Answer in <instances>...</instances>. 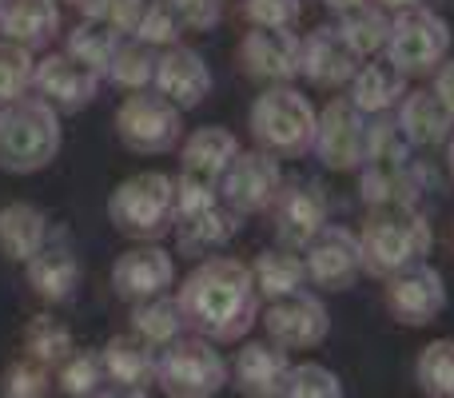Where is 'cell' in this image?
Listing matches in <instances>:
<instances>
[{"label":"cell","instance_id":"32","mask_svg":"<svg viewBox=\"0 0 454 398\" xmlns=\"http://www.w3.org/2000/svg\"><path fill=\"white\" fill-rule=\"evenodd\" d=\"M339 32L351 44V52L359 60H375V52H387V40H391V16L379 4H363L355 12L339 16Z\"/></svg>","mask_w":454,"mask_h":398},{"label":"cell","instance_id":"44","mask_svg":"<svg viewBox=\"0 0 454 398\" xmlns=\"http://www.w3.org/2000/svg\"><path fill=\"white\" fill-rule=\"evenodd\" d=\"M168 4L180 12L184 28L196 32H212L223 20V0H168Z\"/></svg>","mask_w":454,"mask_h":398},{"label":"cell","instance_id":"15","mask_svg":"<svg viewBox=\"0 0 454 398\" xmlns=\"http://www.w3.org/2000/svg\"><path fill=\"white\" fill-rule=\"evenodd\" d=\"M303 263H307V279H311L315 287H327V291L355 287V279L367 271V267H363L359 235L347 231V227H331V223L311 239Z\"/></svg>","mask_w":454,"mask_h":398},{"label":"cell","instance_id":"20","mask_svg":"<svg viewBox=\"0 0 454 398\" xmlns=\"http://www.w3.org/2000/svg\"><path fill=\"white\" fill-rule=\"evenodd\" d=\"M359 68H363V60L351 52V44L343 40V32H339V28L323 24V28L307 32L303 56H299V76H307L315 88L351 84Z\"/></svg>","mask_w":454,"mask_h":398},{"label":"cell","instance_id":"22","mask_svg":"<svg viewBox=\"0 0 454 398\" xmlns=\"http://www.w3.org/2000/svg\"><path fill=\"white\" fill-rule=\"evenodd\" d=\"M239 140H235L231 128L220 124H204L196 132L184 136V148H180V172L188 176H204V180L223 183L227 168L239 160Z\"/></svg>","mask_w":454,"mask_h":398},{"label":"cell","instance_id":"40","mask_svg":"<svg viewBox=\"0 0 454 398\" xmlns=\"http://www.w3.org/2000/svg\"><path fill=\"white\" fill-rule=\"evenodd\" d=\"M279 398H343V383L323 363H299V367H291Z\"/></svg>","mask_w":454,"mask_h":398},{"label":"cell","instance_id":"37","mask_svg":"<svg viewBox=\"0 0 454 398\" xmlns=\"http://www.w3.org/2000/svg\"><path fill=\"white\" fill-rule=\"evenodd\" d=\"M104 359L96 351H72V359H64L56 367V383H60L64 398H96L104 383Z\"/></svg>","mask_w":454,"mask_h":398},{"label":"cell","instance_id":"31","mask_svg":"<svg viewBox=\"0 0 454 398\" xmlns=\"http://www.w3.org/2000/svg\"><path fill=\"white\" fill-rule=\"evenodd\" d=\"M184 327H188L184 307H180V299H172V295H160V299H148V303L132 307V335H140L148 347H172L176 339H184L180 335Z\"/></svg>","mask_w":454,"mask_h":398},{"label":"cell","instance_id":"50","mask_svg":"<svg viewBox=\"0 0 454 398\" xmlns=\"http://www.w3.org/2000/svg\"><path fill=\"white\" fill-rule=\"evenodd\" d=\"M8 4H12V0H0V12H4V8H8Z\"/></svg>","mask_w":454,"mask_h":398},{"label":"cell","instance_id":"30","mask_svg":"<svg viewBox=\"0 0 454 398\" xmlns=\"http://www.w3.org/2000/svg\"><path fill=\"white\" fill-rule=\"evenodd\" d=\"M251 275H255L259 295L271 303V299H287L295 291H303L307 283V263L295 255V251H259L255 263H251Z\"/></svg>","mask_w":454,"mask_h":398},{"label":"cell","instance_id":"25","mask_svg":"<svg viewBox=\"0 0 454 398\" xmlns=\"http://www.w3.org/2000/svg\"><path fill=\"white\" fill-rule=\"evenodd\" d=\"M24 271H28V287L44 303H68L80 287V259L64 239H52L32 263H24Z\"/></svg>","mask_w":454,"mask_h":398},{"label":"cell","instance_id":"33","mask_svg":"<svg viewBox=\"0 0 454 398\" xmlns=\"http://www.w3.org/2000/svg\"><path fill=\"white\" fill-rule=\"evenodd\" d=\"M156 72H160V48L132 36V40H120L108 80L128 88V92H148V88H156Z\"/></svg>","mask_w":454,"mask_h":398},{"label":"cell","instance_id":"43","mask_svg":"<svg viewBox=\"0 0 454 398\" xmlns=\"http://www.w3.org/2000/svg\"><path fill=\"white\" fill-rule=\"evenodd\" d=\"M303 4L299 0H243V16L251 28H295Z\"/></svg>","mask_w":454,"mask_h":398},{"label":"cell","instance_id":"28","mask_svg":"<svg viewBox=\"0 0 454 398\" xmlns=\"http://www.w3.org/2000/svg\"><path fill=\"white\" fill-rule=\"evenodd\" d=\"M0 32L28 52L52 44V36L60 32V4L56 0H12L0 12Z\"/></svg>","mask_w":454,"mask_h":398},{"label":"cell","instance_id":"5","mask_svg":"<svg viewBox=\"0 0 454 398\" xmlns=\"http://www.w3.org/2000/svg\"><path fill=\"white\" fill-rule=\"evenodd\" d=\"M251 140L267 156H307L315 148V132H319V112L299 88L275 84L255 96L247 112Z\"/></svg>","mask_w":454,"mask_h":398},{"label":"cell","instance_id":"49","mask_svg":"<svg viewBox=\"0 0 454 398\" xmlns=\"http://www.w3.org/2000/svg\"><path fill=\"white\" fill-rule=\"evenodd\" d=\"M447 168H450V176H454V136H450V144H447Z\"/></svg>","mask_w":454,"mask_h":398},{"label":"cell","instance_id":"45","mask_svg":"<svg viewBox=\"0 0 454 398\" xmlns=\"http://www.w3.org/2000/svg\"><path fill=\"white\" fill-rule=\"evenodd\" d=\"M431 92L447 104V112L454 116V60H447L439 72H434V88H431Z\"/></svg>","mask_w":454,"mask_h":398},{"label":"cell","instance_id":"48","mask_svg":"<svg viewBox=\"0 0 454 398\" xmlns=\"http://www.w3.org/2000/svg\"><path fill=\"white\" fill-rule=\"evenodd\" d=\"M363 4H371V0H327V8H335L339 16H343V12H355V8H363Z\"/></svg>","mask_w":454,"mask_h":398},{"label":"cell","instance_id":"13","mask_svg":"<svg viewBox=\"0 0 454 398\" xmlns=\"http://www.w3.org/2000/svg\"><path fill=\"white\" fill-rule=\"evenodd\" d=\"M283 188L279 160L267 152H239L231 168H227L220 183V199L239 215H255V211H271Z\"/></svg>","mask_w":454,"mask_h":398},{"label":"cell","instance_id":"24","mask_svg":"<svg viewBox=\"0 0 454 398\" xmlns=\"http://www.w3.org/2000/svg\"><path fill=\"white\" fill-rule=\"evenodd\" d=\"M395 120H399V132L407 136L411 148H439V144H450L454 136V116L431 88H415L403 96Z\"/></svg>","mask_w":454,"mask_h":398},{"label":"cell","instance_id":"3","mask_svg":"<svg viewBox=\"0 0 454 398\" xmlns=\"http://www.w3.org/2000/svg\"><path fill=\"white\" fill-rule=\"evenodd\" d=\"M60 112L40 96H24L0 108V172H44L60 156Z\"/></svg>","mask_w":454,"mask_h":398},{"label":"cell","instance_id":"6","mask_svg":"<svg viewBox=\"0 0 454 398\" xmlns=\"http://www.w3.org/2000/svg\"><path fill=\"white\" fill-rule=\"evenodd\" d=\"M108 219L120 235L156 243L176 223V180L164 172H136L108 196Z\"/></svg>","mask_w":454,"mask_h":398},{"label":"cell","instance_id":"41","mask_svg":"<svg viewBox=\"0 0 454 398\" xmlns=\"http://www.w3.org/2000/svg\"><path fill=\"white\" fill-rule=\"evenodd\" d=\"M180 32H184L180 12H176L168 0H148V8H144V16H140V28H136V40L168 52V48L180 44Z\"/></svg>","mask_w":454,"mask_h":398},{"label":"cell","instance_id":"26","mask_svg":"<svg viewBox=\"0 0 454 398\" xmlns=\"http://www.w3.org/2000/svg\"><path fill=\"white\" fill-rule=\"evenodd\" d=\"M48 215L36 203H4L0 207V251L16 263H32L48 247Z\"/></svg>","mask_w":454,"mask_h":398},{"label":"cell","instance_id":"19","mask_svg":"<svg viewBox=\"0 0 454 398\" xmlns=\"http://www.w3.org/2000/svg\"><path fill=\"white\" fill-rule=\"evenodd\" d=\"M156 92L172 100L180 112H192L212 96V68L207 60L188 44H176L160 52V72H156Z\"/></svg>","mask_w":454,"mask_h":398},{"label":"cell","instance_id":"18","mask_svg":"<svg viewBox=\"0 0 454 398\" xmlns=\"http://www.w3.org/2000/svg\"><path fill=\"white\" fill-rule=\"evenodd\" d=\"M32 88L40 92V100L52 104L56 112H80L96 100L100 92V76L84 64H76L68 52H48L44 60H36V80Z\"/></svg>","mask_w":454,"mask_h":398},{"label":"cell","instance_id":"42","mask_svg":"<svg viewBox=\"0 0 454 398\" xmlns=\"http://www.w3.org/2000/svg\"><path fill=\"white\" fill-rule=\"evenodd\" d=\"M48 386H52V367L28 355L4 371V398H48Z\"/></svg>","mask_w":454,"mask_h":398},{"label":"cell","instance_id":"17","mask_svg":"<svg viewBox=\"0 0 454 398\" xmlns=\"http://www.w3.org/2000/svg\"><path fill=\"white\" fill-rule=\"evenodd\" d=\"M299 56L303 40L291 28H251L239 44V64L247 76L267 80V84H291L299 76Z\"/></svg>","mask_w":454,"mask_h":398},{"label":"cell","instance_id":"14","mask_svg":"<svg viewBox=\"0 0 454 398\" xmlns=\"http://www.w3.org/2000/svg\"><path fill=\"white\" fill-rule=\"evenodd\" d=\"M387 311L407 327H427L447 311V283L431 263H415L387 279Z\"/></svg>","mask_w":454,"mask_h":398},{"label":"cell","instance_id":"36","mask_svg":"<svg viewBox=\"0 0 454 398\" xmlns=\"http://www.w3.org/2000/svg\"><path fill=\"white\" fill-rule=\"evenodd\" d=\"M415 378L427 398H454V339H434L419 351Z\"/></svg>","mask_w":454,"mask_h":398},{"label":"cell","instance_id":"21","mask_svg":"<svg viewBox=\"0 0 454 398\" xmlns=\"http://www.w3.org/2000/svg\"><path fill=\"white\" fill-rule=\"evenodd\" d=\"M235 386L247 398H279L283 383L291 375V359L283 347L275 343H243L235 355Z\"/></svg>","mask_w":454,"mask_h":398},{"label":"cell","instance_id":"7","mask_svg":"<svg viewBox=\"0 0 454 398\" xmlns=\"http://www.w3.org/2000/svg\"><path fill=\"white\" fill-rule=\"evenodd\" d=\"M450 52V24L431 8H407L391 16V40H387V60L403 76H427L447 64Z\"/></svg>","mask_w":454,"mask_h":398},{"label":"cell","instance_id":"46","mask_svg":"<svg viewBox=\"0 0 454 398\" xmlns=\"http://www.w3.org/2000/svg\"><path fill=\"white\" fill-rule=\"evenodd\" d=\"M96 398H148V391H136V386H116V383H112V386H104Z\"/></svg>","mask_w":454,"mask_h":398},{"label":"cell","instance_id":"4","mask_svg":"<svg viewBox=\"0 0 454 398\" xmlns=\"http://www.w3.org/2000/svg\"><path fill=\"white\" fill-rule=\"evenodd\" d=\"M431 223L419 207H379L371 211L359 231L363 267L379 279H391L407 267L427 263L423 255L431 251Z\"/></svg>","mask_w":454,"mask_h":398},{"label":"cell","instance_id":"12","mask_svg":"<svg viewBox=\"0 0 454 398\" xmlns=\"http://www.w3.org/2000/svg\"><path fill=\"white\" fill-rule=\"evenodd\" d=\"M275 235L283 239L287 251L311 247V239L327 227V191L315 180L303 176H291L283 180L279 199H275Z\"/></svg>","mask_w":454,"mask_h":398},{"label":"cell","instance_id":"16","mask_svg":"<svg viewBox=\"0 0 454 398\" xmlns=\"http://www.w3.org/2000/svg\"><path fill=\"white\" fill-rule=\"evenodd\" d=\"M176 283V259L168 255L160 243H140V247L124 251L112 267V291L128 303H148V299L168 295Z\"/></svg>","mask_w":454,"mask_h":398},{"label":"cell","instance_id":"51","mask_svg":"<svg viewBox=\"0 0 454 398\" xmlns=\"http://www.w3.org/2000/svg\"><path fill=\"white\" fill-rule=\"evenodd\" d=\"M72 4H76V8H80V0H72Z\"/></svg>","mask_w":454,"mask_h":398},{"label":"cell","instance_id":"47","mask_svg":"<svg viewBox=\"0 0 454 398\" xmlns=\"http://www.w3.org/2000/svg\"><path fill=\"white\" fill-rule=\"evenodd\" d=\"M383 12H407V8H423V0H375Z\"/></svg>","mask_w":454,"mask_h":398},{"label":"cell","instance_id":"35","mask_svg":"<svg viewBox=\"0 0 454 398\" xmlns=\"http://www.w3.org/2000/svg\"><path fill=\"white\" fill-rule=\"evenodd\" d=\"M116 48H120V36H116V32L100 28V24H92V20L76 24V28L68 32V40H64V52H68L76 64H84V68H92L100 80L108 76V68H112V56H116Z\"/></svg>","mask_w":454,"mask_h":398},{"label":"cell","instance_id":"27","mask_svg":"<svg viewBox=\"0 0 454 398\" xmlns=\"http://www.w3.org/2000/svg\"><path fill=\"white\" fill-rule=\"evenodd\" d=\"M104 359V375L116 386H136V391H148V383H156V347H148L140 335H112L100 351Z\"/></svg>","mask_w":454,"mask_h":398},{"label":"cell","instance_id":"11","mask_svg":"<svg viewBox=\"0 0 454 398\" xmlns=\"http://www.w3.org/2000/svg\"><path fill=\"white\" fill-rule=\"evenodd\" d=\"M263 331L275 347L283 351H307V347H319L331 331V315L323 307L319 295L311 291H295L287 299H271L263 307Z\"/></svg>","mask_w":454,"mask_h":398},{"label":"cell","instance_id":"1","mask_svg":"<svg viewBox=\"0 0 454 398\" xmlns=\"http://www.w3.org/2000/svg\"><path fill=\"white\" fill-rule=\"evenodd\" d=\"M180 307L188 327L207 343H239L259 319V287L243 259H204L180 283Z\"/></svg>","mask_w":454,"mask_h":398},{"label":"cell","instance_id":"10","mask_svg":"<svg viewBox=\"0 0 454 398\" xmlns=\"http://www.w3.org/2000/svg\"><path fill=\"white\" fill-rule=\"evenodd\" d=\"M367 136H371V124L351 104V96H335L319 112V132H315L311 152L331 172H359L363 160H367Z\"/></svg>","mask_w":454,"mask_h":398},{"label":"cell","instance_id":"2","mask_svg":"<svg viewBox=\"0 0 454 398\" xmlns=\"http://www.w3.org/2000/svg\"><path fill=\"white\" fill-rule=\"evenodd\" d=\"M423 191V168L411 156L407 136L395 116H375L367 136V160L359 168V196L371 211L379 207H415Z\"/></svg>","mask_w":454,"mask_h":398},{"label":"cell","instance_id":"34","mask_svg":"<svg viewBox=\"0 0 454 398\" xmlns=\"http://www.w3.org/2000/svg\"><path fill=\"white\" fill-rule=\"evenodd\" d=\"M72 351H76V339L60 319H52V315L28 319V327H24V355L28 359L44 363V367H60L64 359H72Z\"/></svg>","mask_w":454,"mask_h":398},{"label":"cell","instance_id":"38","mask_svg":"<svg viewBox=\"0 0 454 398\" xmlns=\"http://www.w3.org/2000/svg\"><path fill=\"white\" fill-rule=\"evenodd\" d=\"M32 80H36V60H32V52L12 44V40H0V108L12 100H24Z\"/></svg>","mask_w":454,"mask_h":398},{"label":"cell","instance_id":"23","mask_svg":"<svg viewBox=\"0 0 454 398\" xmlns=\"http://www.w3.org/2000/svg\"><path fill=\"white\" fill-rule=\"evenodd\" d=\"M239 211H231L227 203H215L212 211H200L192 219H176V247L184 259H215L227 243L239 231Z\"/></svg>","mask_w":454,"mask_h":398},{"label":"cell","instance_id":"29","mask_svg":"<svg viewBox=\"0 0 454 398\" xmlns=\"http://www.w3.org/2000/svg\"><path fill=\"white\" fill-rule=\"evenodd\" d=\"M407 96V76L391 60H371L355 72L351 80V104L363 116H387L395 104Z\"/></svg>","mask_w":454,"mask_h":398},{"label":"cell","instance_id":"39","mask_svg":"<svg viewBox=\"0 0 454 398\" xmlns=\"http://www.w3.org/2000/svg\"><path fill=\"white\" fill-rule=\"evenodd\" d=\"M144 8H148V0H80L84 20L100 24V28L116 32V36H136Z\"/></svg>","mask_w":454,"mask_h":398},{"label":"cell","instance_id":"9","mask_svg":"<svg viewBox=\"0 0 454 398\" xmlns=\"http://www.w3.org/2000/svg\"><path fill=\"white\" fill-rule=\"evenodd\" d=\"M116 136L128 152L164 156L184 140V112L160 92H132L116 112Z\"/></svg>","mask_w":454,"mask_h":398},{"label":"cell","instance_id":"8","mask_svg":"<svg viewBox=\"0 0 454 398\" xmlns=\"http://www.w3.org/2000/svg\"><path fill=\"white\" fill-rule=\"evenodd\" d=\"M156 383L168 398H212L227 386V363L207 339H176L160 355Z\"/></svg>","mask_w":454,"mask_h":398}]
</instances>
